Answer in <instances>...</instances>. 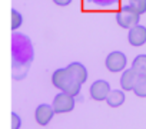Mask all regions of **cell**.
Listing matches in <instances>:
<instances>
[{"instance_id":"14","label":"cell","mask_w":146,"mask_h":129,"mask_svg":"<svg viewBox=\"0 0 146 129\" xmlns=\"http://www.w3.org/2000/svg\"><path fill=\"white\" fill-rule=\"evenodd\" d=\"M23 23V16L16 10V9H12V30H17Z\"/></svg>"},{"instance_id":"3","label":"cell","mask_w":146,"mask_h":129,"mask_svg":"<svg viewBox=\"0 0 146 129\" xmlns=\"http://www.w3.org/2000/svg\"><path fill=\"white\" fill-rule=\"evenodd\" d=\"M126 63H127L126 55H125L123 52L115 50V52H110V53L106 56L105 66H106V69H108L109 72H112V73H117V72L125 70Z\"/></svg>"},{"instance_id":"7","label":"cell","mask_w":146,"mask_h":129,"mask_svg":"<svg viewBox=\"0 0 146 129\" xmlns=\"http://www.w3.org/2000/svg\"><path fill=\"white\" fill-rule=\"evenodd\" d=\"M127 40L132 46H143L146 43V27L142 25H136L132 29H129V35H127Z\"/></svg>"},{"instance_id":"12","label":"cell","mask_w":146,"mask_h":129,"mask_svg":"<svg viewBox=\"0 0 146 129\" xmlns=\"http://www.w3.org/2000/svg\"><path fill=\"white\" fill-rule=\"evenodd\" d=\"M133 93L137 98H146V76H139V79L135 85Z\"/></svg>"},{"instance_id":"5","label":"cell","mask_w":146,"mask_h":129,"mask_svg":"<svg viewBox=\"0 0 146 129\" xmlns=\"http://www.w3.org/2000/svg\"><path fill=\"white\" fill-rule=\"evenodd\" d=\"M110 85H109V82H106V80H103V79H99V80H96V82H93L92 83V86H90V96H92V99H95V100H106V98H108V95L110 93Z\"/></svg>"},{"instance_id":"9","label":"cell","mask_w":146,"mask_h":129,"mask_svg":"<svg viewBox=\"0 0 146 129\" xmlns=\"http://www.w3.org/2000/svg\"><path fill=\"white\" fill-rule=\"evenodd\" d=\"M66 68L72 72V75L75 76L82 85L88 80V69L85 68L83 63H80V62H73V63H69Z\"/></svg>"},{"instance_id":"13","label":"cell","mask_w":146,"mask_h":129,"mask_svg":"<svg viewBox=\"0 0 146 129\" xmlns=\"http://www.w3.org/2000/svg\"><path fill=\"white\" fill-rule=\"evenodd\" d=\"M129 6L140 16L146 13V0H129Z\"/></svg>"},{"instance_id":"8","label":"cell","mask_w":146,"mask_h":129,"mask_svg":"<svg viewBox=\"0 0 146 129\" xmlns=\"http://www.w3.org/2000/svg\"><path fill=\"white\" fill-rule=\"evenodd\" d=\"M139 79V75L130 68V69H126L123 70L122 76H120V86L123 90L129 92V90H133L135 89V85Z\"/></svg>"},{"instance_id":"1","label":"cell","mask_w":146,"mask_h":129,"mask_svg":"<svg viewBox=\"0 0 146 129\" xmlns=\"http://www.w3.org/2000/svg\"><path fill=\"white\" fill-rule=\"evenodd\" d=\"M52 83L54 88L75 98L80 93V88H82V83L72 75V72L67 68L56 69L52 75Z\"/></svg>"},{"instance_id":"6","label":"cell","mask_w":146,"mask_h":129,"mask_svg":"<svg viewBox=\"0 0 146 129\" xmlns=\"http://www.w3.org/2000/svg\"><path fill=\"white\" fill-rule=\"evenodd\" d=\"M54 109H53V105H47V103H42L36 108L35 110V119L39 125L42 126H46L50 123L53 115H54Z\"/></svg>"},{"instance_id":"15","label":"cell","mask_w":146,"mask_h":129,"mask_svg":"<svg viewBox=\"0 0 146 129\" xmlns=\"http://www.w3.org/2000/svg\"><path fill=\"white\" fill-rule=\"evenodd\" d=\"M20 126H22V118L16 112H12V129H20Z\"/></svg>"},{"instance_id":"11","label":"cell","mask_w":146,"mask_h":129,"mask_svg":"<svg viewBox=\"0 0 146 129\" xmlns=\"http://www.w3.org/2000/svg\"><path fill=\"white\" fill-rule=\"evenodd\" d=\"M132 69L139 76H146V55H137L132 62Z\"/></svg>"},{"instance_id":"4","label":"cell","mask_w":146,"mask_h":129,"mask_svg":"<svg viewBox=\"0 0 146 129\" xmlns=\"http://www.w3.org/2000/svg\"><path fill=\"white\" fill-rule=\"evenodd\" d=\"M53 109L56 113H69L75 109V96L60 92L53 98Z\"/></svg>"},{"instance_id":"10","label":"cell","mask_w":146,"mask_h":129,"mask_svg":"<svg viewBox=\"0 0 146 129\" xmlns=\"http://www.w3.org/2000/svg\"><path fill=\"white\" fill-rule=\"evenodd\" d=\"M106 102L110 108H119L125 103V92L123 89L119 90V89H115V90H110V93L108 95L106 98Z\"/></svg>"},{"instance_id":"16","label":"cell","mask_w":146,"mask_h":129,"mask_svg":"<svg viewBox=\"0 0 146 129\" xmlns=\"http://www.w3.org/2000/svg\"><path fill=\"white\" fill-rule=\"evenodd\" d=\"M53 3L56 6H69L72 3V0H53Z\"/></svg>"},{"instance_id":"2","label":"cell","mask_w":146,"mask_h":129,"mask_svg":"<svg viewBox=\"0 0 146 129\" xmlns=\"http://www.w3.org/2000/svg\"><path fill=\"white\" fill-rule=\"evenodd\" d=\"M139 19L140 15L136 13L130 6H125L116 13V22L122 29H132L133 26L139 25Z\"/></svg>"}]
</instances>
